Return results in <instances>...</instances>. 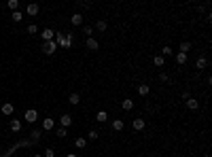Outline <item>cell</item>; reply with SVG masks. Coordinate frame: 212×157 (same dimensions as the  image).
I'll list each match as a JSON object with an SVG mask.
<instances>
[{"label":"cell","instance_id":"obj_1","mask_svg":"<svg viewBox=\"0 0 212 157\" xmlns=\"http://www.w3.org/2000/svg\"><path fill=\"white\" fill-rule=\"evenodd\" d=\"M53 40L58 43V47H62V49H70L72 47V43H74V36H72L70 32H55V36H53Z\"/></svg>","mask_w":212,"mask_h":157},{"label":"cell","instance_id":"obj_2","mask_svg":"<svg viewBox=\"0 0 212 157\" xmlns=\"http://www.w3.org/2000/svg\"><path fill=\"white\" fill-rule=\"evenodd\" d=\"M55 49H58V43H55V40H47V43H43V51H45L47 55H53Z\"/></svg>","mask_w":212,"mask_h":157},{"label":"cell","instance_id":"obj_3","mask_svg":"<svg viewBox=\"0 0 212 157\" xmlns=\"http://www.w3.org/2000/svg\"><path fill=\"white\" fill-rule=\"evenodd\" d=\"M24 119L28 121V123H30V125H32V123H34L36 119H38V113H36L34 109H30V110H25V115H24Z\"/></svg>","mask_w":212,"mask_h":157},{"label":"cell","instance_id":"obj_4","mask_svg":"<svg viewBox=\"0 0 212 157\" xmlns=\"http://www.w3.org/2000/svg\"><path fill=\"white\" fill-rule=\"evenodd\" d=\"M144 125H146V121H144V119H134V121H131V127H134L136 132L144 130Z\"/></svg>","mask_w":212,"mask_h":157},{"label":"cell","instance_id":"obj_5","mask_svg":"<svg viewBox=\"0 0 212 157\" xmlns=\"http://www.w3.org/2000/svg\"><path fill=\"white\" fill-rule=\"evenodd\" d=\"M40 36H43V40H45V43H47V40H53V36H55V32H53L51 28H45Z\"/></svg>","mask_w":212,"mask_h":157},{"label":"cell","instance_id":"obj_6","mask_svg":"<svg viewBox=\"0 0 212 157\" xmlns=\"http://www.w3.org/2000/svg\"><path fill=\"white\" fill-rule=\"evenodd\" d=\"M38 11H40V7H38L36 2H30V4L25 7V13H28V15H36Z\"/></svg>","mask_w":212,"mask_h":157},{"label":"cell","instance_id":"obj_7","mask_svg":"<svg viewBox=\"0 0 212 157\" xmlns=\"http://www.w3.org/2000/svg\"><path fill=\"white\" fill-rule=\"evenodd\" d=\"M59 123H62V127H70L72 125V117L70 115H62V117H59Z\"/></svg>","mask_w":212,"mask_h":157},{"label":"cell","instance_id":"obj_8","mask_svg":"<svg viewBox=\"0 0 212 157\" xmlns=\"http://www.w3.org/2000/svg\"><path fill=\"white\" fill-rule=\"evenodd\" d=\"M53 127H55V121L53 119H43V130H45V132H49V130H53Z\"/></svg>","mask_w":212,"mask_h":157},{"label":"cell","instance_id":"obj_9","mask_svg":"<svg viewBox=\"0 0 212 157\" xmlns=\"http://www.w3.org/2000/svg\"><path fill=\"white\" fill-rule=\"evenodd\" d=\"M98 47H100V45H98V40H95L94 36L87 38V49H89V51H98Z\"/></svg>","mask_w":212,"mask_h":157},{"label":"cell","instance_id":"obj_10","mask_svg":"<svg viewBox=\"0 0 212 157\" xmlns=\"http://www.w3.org/2000/svg\"><path fill=\"white\" fill-rule=\"evenodd\" d=\"M13 110H15V106H13L11 102H4L2 104V115H13Z\"/></svg>","mask_w":212,"mask_h":157},{"label":"cell","instance_id":"obj_11","mask_svg":"<svg viewBox=\"0 0 212 157\" xmlns=\"http://www.w3.org/2000/svg\"><path fill=\"white\" fill-rule=\"evenodd\" d=\"M11 132H21V121L19 119H11Z\"/></svg>","mask_w":212,"mask_h":157},{"label":"cell","instance_id":"obj_12","mask_svg":"<svg viewBox=\"0 0 212 157\" xmlns=\"http://www.w3.org/2000/svg\"><path fill=\"white\" fill-rule=\"evenodd\" d=\"M123 127H125L123 119H113V130H115V132H121Z\"/></svg>","mask_w":212,"mask_h":157},{"label":"cell","instance_id":"obj_13","mask_svg":"<svg viewBox=\"0 0 212 157\" xmlns=\"http://www.w3.org/2000/svg\"><path fill=\"white\" fill-rule=\"evenodd\" d=\"M70 24L72 25H81L83 24V15H81V13H74V15L70 17Z\"/></svg>","mask_w":212,"mask_h":157},{"label":"cell","instance_id":"obj_14","mask_svg":"<svg viewBox=\"0 0 212 157\" xmlns=\"http://www.w3.org/2000/svg\"><path fill=\"white\" fill-rule=\"evenodd\" d=\"M187 106H189L191 110H197V109H200V100H195V98H189V100H187Z\"/></svg>","mask_w":212,"mask_h":157},{"label":"cell","instance_id":"obj_15","mask_svg":"<svg viewBox=\"0 0 212 157\" xmlns=\"http://www.w3.org/2000/svg\"><path fill=\"white\" fill-rule=\"evenodd\" d=\"M106 28H108V24H106L104 19H98V21H95V30H98V32H106Z\"/></svg>","mask_w":212,"mask_h":157},{"label":"cell","instance_id":"obj_16","mask_svg":"<svg viewBox=\"0 0 212 157\" xmlns=\"http://www.w3.org/2000/svg\"><path fill=\"white\" fill-rule=\"evenodd\" d=\"M121 109H123V110H131V109H134V102H131L130 98H125V100L121 102Z\"/></svg>","mask_w":212,"mask_h":157},{"label":"cell","instance_id":"obj_17","mask_svg":"<svg viewBox=\"0 0 212 157\" xmlns=\"http://www.w3.org/2000/svg\"><path fill=\"white\" fill-rule=\"evenodd\" d=\"M68 102H70L72 106H76V104H79V102H81V96H79V94H76V91H74V94H70V98H68Z\"/></svg>","mask_w":212,"mask_h":157},{"label":"cell","instance_id":"obj_18","mask_svg":"<svg viewBox=\"0 0 212 157\" xmlns=\"http://www.w3.org/2000/svg\"><path fill=\"white\" fill-rule=\"evenodd\" d=\"M149 91H151V87H149V85H138V94H140V96H149Z\"/></svg>","mask_w":212,"mask_h":157},{"label":"cell","instance_id":"obj_19","mask_svg":"<svg viewBox=\"0 0 212 157\" xmlns=\"http://www.w3.org/2000/svg\"><path fill=\"white\" fill-rule=\"evenodd\" d=\"M176 64H180V66H185V64H187V55L178 51V53H176Z\"/></svg>","mask_w":212,"mask_h":157},{"label":"cell","instance_id":"obj_20","mask_svg":"<svg viewBox=\"0 0 212 157\" xmlns=\"http://www.w3.org/2000/svg\"><path fill=\"white\" fill-rule=\"evenodd\" d=\"M189 51H191V43H189V40H185V43H180V53H185V55H187Z\"/></svg>","mask_w":212,"mask_h":157},{"label":"cell","instance_id":"obj_21","mask_svg":"<svg viewBox=\"0 0 212 157\" xmlns=\"http://www.w3.org/2000/svg\"><path fill=\"white\" fill-rule=\"evenodd\" d=\"M206 66H208V60H206V58H197V62H195V68H206Z\"/></svg>","mask_w":212,"mask_h":157},{"label":"cell","instance_id":"obj_22","mask_svg":"<svg viewBox=\"0 0 212 157\" xmlns=\"http://www.w3.org/2000/svg\"><path fill=\"white\" fill-rule=\"evenodd\" d=\"M74 145L79 146V149H85V146H87V138H76V140H74Z\"/></svg>","mask_w":212,"mask_h":157},{"label":"cell","instance_id":"obj_23","mask_svg":"<svg viewBox=\"0 0 212 157\" xmlns=\"http://www.w3.org/2000/svg\"><path fill=\"white\" fill-rule=\"evenodd\" d=\"M153 64H155V66H159V68H161V66H164V64H165L164 55H157V58H153Z\"/></svg>","mask_w":212,"mask_h":157},{"label":"cell","instance_id":"obj_24","mask_svg":"<svg viewBox=\"0 0 212 157\" xmlns=\"http://www.w3.org/2000/svg\"><path fill=\"white\" fill-rule=\"evenodd\" d=\"M7 7L15 13V11H17V7H19V2H17V0H9V2H7Z\"/></svg>","mask_w":212,"mask_h":157},{"label":"cell","instance_id":"obj_25","mask_svg":"<svg viewBox=\"0 0 212 157\" xmlns=\"http://www.w3.org/2000/svg\"><path fill=\"white\" fill-rule=\"evenodd\" d=\"M95 119L100 121V123H104V121H108V115H106L104 110H100V113H98V117H95Z\"/></svg>","mask_w":212,"mask_h":157},{"label":"cell","instance_id":"obj_26","mask_svg":"<svg viewBox=\"0 0 212 157\" xmlns=\"http://www.w3.org/2000/svg\"><path fill=\"white\" fill-rule=\"evenodd\" d=\"M55 136H58V138H66V136H68L66 127H59V130H55Z\"/></svg>","mask_w":212,"mask_h":157},{"label":"cell","instance_id":"obj_27","mask_svg":"<svg viewBox=\"0 0 212 157\" xmlns=\"http://www.w3.org/2000/svg\"><path fill=\"white\" fill-rule=\"evenodd\" d=\"M83 34H85V36L89 38L91 34H94V28H91V25H85V28H83Z\"/></svg>","mask_w":212,"mask_h":157},{"label":"cell","instance_id":"obj_28","mask_svg":"<svg viewBox=\"0 0 212 157\" xmlns=\"http://www.w3.org/2000/svg\"><path fill=\"white\" fill-rule=\"evenodd\" d=\"M30 136H32V140H34V142H38V140H40V130H32Z\"/></svg>","mask_w":212,"mask_h":157},{"label":"cell","instance_id":"obj_29","mask_svg":"<svg viewBox=\"0 0 212 157\" xmlns=\"http://www.w3.org/2000/svg\"><path fill=\"white\" fill-rule=\"evenodd\" d=\"M98 136H100V134L95 132V130H91V132L87 134V138H89V140H98Z\"/></svg>","mask_w":212,"mask_h":157},{"label":"cell","instance_id":"obj_30","mask_svg":"<svg viewBox=\"0 0 212 157\" xmlns=\"http://www.w3.org/2000/svg\"><path fill=\"white\" fill-rule=\"evenodd\" d=\"M21 19H24V15H21L19 11H15V13H13V21H21Z\"/></svg>","mask_w":212,"mask_h":157},{"label":"cell","instance_id":"obj_31","mask_svg":"<svg viewBox=\"0 0 212 157\" xmlns=\"http://www.w3.org/2000/svg\"><path fill=\"white\" fill-rule=\"evenodd\" d=\"M36 32H38V28H36L34 24H30V25H28V34H36Z\"/></svg>","mask_w":212,"mask_h":157},{"label":"cell","instance_id":"obj_32","mask_svg":"<svg viewBox=\"0 0 212 157\" xmlns=\"http://www.w3.org/2000/svg\"><path fill=\"white\" fill-rule=\"evenodd\" d=\"M172 53H174V51H172V49L168 47V45H165V47L161 49V55H172Z\"/></svg>","mask_w":212,"mask_h":157},{"label":"cell","instance_id":"obj_33","mask_svg":"<svg viewBox=\"0 0 212 157\" xmlns=\"http://www.w3.org/2000/svg\"><path fill=\"white\" fill-rule=\"evenodd\" d=\"M159 79H161L164 83H168V81H170V76H168V72H161V74H159Z\"/></svg>","mask_w":212,"mask_h":157},{"label":"cell","instance_id":"obj_34","mask_svg":"<svg viewBox=\"0 0 212 157\" xmlns=\"http://www.w3.org/2000/svg\"><path fill=\"white\" fill-rule=\"evenodd\" d=\"M180 96H182V100H189L191 94H189V89H182V94H180Z\"/></svg>","mask_w":212,"mask_h":157},{"label":"cell","instance_id":"obj_35","mask_svg":"<svg viewBox=\"0 0 212 157\" xmlns=\"http://www.w3.org/2000/svg\"><path fill=\"white\" fill-rule=\"evenodd\" d=\"M55 155V151H53V149H47V151H45V155L43 157H53Z\"/></svg>","mask_w":212,"mask_h":157},{"label":"cell","instance_id":"obj_36","mask_svg":"<svg viewBox=\"0 0 212 157\" xmlns=\"http://www.w3.org/2000/svg\"><path fill=\"white\" fill-rule=\"evenodd\" d=\"M91 7V2H79V9H89Z\"/></svg>","mask_w":212,"mask_h":157},{"label":"cell","instance_id":"obj_37","mask_svg":"<svg viewBox=\"0 0 212 157\" xmlns=\"http://www.w3.org/2000/svg\"><path fill=\"white\" fill-rule=\"evenodd\" d=\"M66 157H79V155H74V153H70V155H66Z\"/></svg>","mask_w":212,"mask_h":157},{"label":"cell","instance_id":"obj_38","mask_svg":"<svg viewBox=\"0 0 212 157\" xmlns=\"http://www.w3.org/2000/svg\"><path fill=\"white\" fill-rule=\"evenodd\" d=\"M34 157H43V155H34Z\"/></svg>","mask_w":212,"mask_h":157},{"label":"cell","instance_id":"obj_39","mask_svg":"<svg viewBox=\"0 0 212 157\" xmlns=\"http://www.w3.org/2000/svg\"><path fill=\"white\" fill-rule=\"evenodd\" d=\"M204 157H210V155H204Z\"/></svg>","mask_w":212,"mask_h":157}]
</instances>
